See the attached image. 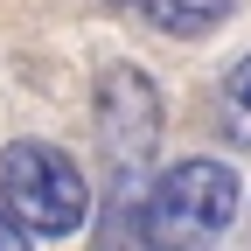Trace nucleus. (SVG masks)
Listing matches in <instances>:
<instances>
[{
  "label": "nucleus",
  "instance_id": "nucleus-6",
  "mask_svg": "<svg viewBox=\"0 0 251 251\" xmlns=\"http://www.w3.org/2000/svg\"><path fill=\"white\" fill-rule=\"evenodd\" d=\"M0 251H35V237H28V230L14 224L7 209H0Z\"/></svg>",
  "mask_w": 251,
  "mask_h": 251
},
{
  "label": "nucleus",
  "instance_id": "nucleus-3",
  "mask_svg": "<svg viewBox=\"0 0 251 251\" xmlns=\"http://www.w3.org/2000/svg\"><path fill=\"white\" fill-rule=\"evenodd\" d=\"M91 126H98L105 161H112L126 181L147 175L153 147H161V126H168L161 84H153L140 63H105V70H98V98H91Z\"/></svg>",
  "mask_w": 251,
  "mask_h": 251
},
{
  "label": "nucleus",
  "instance_id": "nucleus-4",
  "mask_svg": "<svg viewBox=\"0 0 251 251\" xmlns=\"http://www.w3.org/2000/svg\"><path fill=\"white\" fill-rule=\"evenodd\" d=\"M112 7H133L140 21H153V28H161V35L196 42V35H209V28L237 7V0H112Z\"/></svg>",
  "mask_w": 251,
  "mask_h": 251
},
{
  "label": "nucleus",
  "instance_id": "nucleus-1",
  "mask_svg": "<svg viewBox=\"0 0 251 251\" xmlns=\"http://www.w3.org/2000/svg\"><path fill=\"white\" fill-rule=\"evenodd\" d=\"M237 202H244L237 168L196 153L181 168H161V181L147 188L140 237H147V251H216L224 230L237 224Z\"/></svg>",
  "mask_w": 251,
  "mask_h": 251
},
{
  "label": "nucleus",
  "instance_id": "nucleus-5",
  "mask_svg": "<svg viewBox=\"0 0 251 251\" xmlns=\"http://www.w3.org/2000/svg\"><path fill=\"white\" fill-rule=\"evenodd\" d=\"M216 112H224V133L237 147H251V56H237L224 70V91H216Z\"/></svg>",
  "mask_w": 251,
  "mask_h": 251
},
{
  "label": "nucleus",
  "instance_id": "nucleus-2",
  "mask_svg": "<svg viewBox=\"0 0 251 251\" xmlns=\"http://www.w3.org/2000/svg\"><path fill=\"white\" fill-rule=\"evenodd\" d=\"M0 209L28 237H77L91 224V175L49 140L0 147Z\"/></svg>",
  "mask_w": 251,
  "mask_h": 251
}]
</instances>
